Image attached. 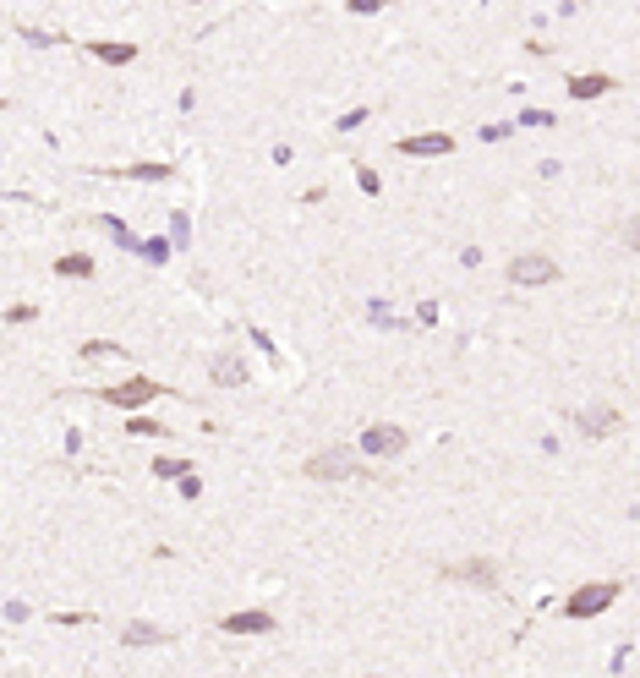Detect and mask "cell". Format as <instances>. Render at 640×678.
<instances>
[{
  "mask_svg": "<svg viewBox=\"0 0 640 678\" xmlns=\"http://www.w3.org/2000/svg\"><path fill=\"white\" fill-rule=\"evenodd\" d=\"M301 471H307V482H372V471H367L356 454H345V449H323V454H312Z\"/></svg>",
  "mask_w": 640,
  "mask_h": 678,
  "instance_id": "1",
  "label": "cell"
},
{
  "mask_svg": "<svg viewBox=\"0 0 640 678\" xmlns=\"http://www.w3.org/2000/svg\"><path fill=\"white\" fill-rule=\"evenodd\" d=\"M619 602V586L614 580H586V586H575L570 597H564V619H597V613H608Z\"/></svg>",
  "mask_w": 640,
  "mask_h": 678,
  "instance_id": "2",
  "label": "cell"
},
{
  "mask_svg": "<svg viewBox=\"0 0 640 678\" xmlns=\"http://www.w3.org/2000/svg\"><path fill=\"white\" fill-rule=\"evenodd\" d=\"M159 394H164V389H159L153 378H126V383H110V389H104V400H110L115 411H142V405L159 400Z\"/></svg>",
  "mask_w": 640,
  "mask_h": 678,
  "instance_id": "3",
  "label": "cell"
},
{
  "mask_svg": "<svg viewBox=\"0 0 640 678\" xmlns=\"http://www.w3.org/2000/svg\"><path fill=\"white\" fill-rule=\"evenodd\" d=\"M509 279H515V285H553V279H559V263L542 257V252H526V257L509 263Z\"/></svg>",
  "mask_w": 640,
  "mask_h": 678,
  "instance_id": "4",
  "label": "cell"
},
{
  "mask_svg": "<svg viewBox=\"0 0 640 678\" xmlns=\"http://www.w3.org/2000/svg\"><path fill=\"white\" fill-rule=\"evenodd\" d=\"M362 449H367L372 460H394V454L405 449V433H400L394 422H372V427H367V438H362Z\"/></svg>",
  "mask_w": 640,
  "mask_h": 678,
  "instance_id": "5",
  "label": "cell"
},
{
  "mask_svg": "<svg viewBox=\"0 0 640 678\" xmlns=\"http://www.w3.org/2000/svg\"><path fill=\"white\" fill-rule=\"evenodd\" d=\"M581 433H586V438L619 433V411H614V405H586V411H581Z\"/></svg>",
  "mask_w": 640,
  "mask_h": 678,
  "instance_id": "6",
  "label": "cell"
},
{
  "mask_svg": "<svg viewBox=\"0 0 640 678\" xmlns=\"http://www.w3.org/2000/svg\"><path fill=\"white\" fill-rule=\"evenodd\" d=\"M449 148H455L449 131H427V137H405L400 142V153H411V159H433V153H449Z\"/></svg>",
  "mask_w": 640,
  "mask_h": 678,
  "instance_id": "7",
  "label": "cell"
},
{
  "mask_svg": "<svg viewBox=\"0 0 640 678\" xmlns=\"http://www.w3.org/2000/svg\"><path fill=\"white\" fill-rule=\"evenodd\" d=\"M214 383H225V389H236V383H247V361L236 356V350H214Z\"/></svg>",
  "mask_w": 640,
  "mask_h": 678,
  "instance_id": "8",
  "label": "cell"
},
{
  "mask_svg": "<svg viewBox=\"0 0 640 678\" xmlns=\"http://www.w3.org/2000/svg\"><path fill=\"white\" fill-rule=\"evenodd\" d=\"M268 630H274V613H257V608L225 619V635H268Z\"/></svg>",
  "mask_w": 640,
  "mask_h": 678,
  "instance_id": "9",
  "label": "cell"
},
{
  "mask_svg": "<svg viewBox=\"0 0 640 678\" xmlns=\"http://www.w3.org/2000/svg\"><path fill=\"white\" fill-rule=\"evenodd\" d=\"M164 641H170L164 624H148V619H131L126 624V646H164Z\"/></svg>",
  "mask_w": 640,
  "mask_h": 678,
  "instance_id": "10",
  "label": "cell"
},
{
  "mask_svg": "<svg viewBox=\"0 0 640 678\" xmlns=\"http://www.w3.org/2000/svg\"><path fill=\"white\" fill-rule=\"evenodd\" d=\"M608 88H614V77H603V71H586V77H575V82H570V93H575V99H603Z\"/></svg>",
  "mask_w": 640,
  "mask_h": 678,
  "instance_id": "11",
  "label": "cell"
},
{
  "mask_svg": "<svg viewBox=\"0 0 640 678\" xmlns=\"http://www.w3.org/2000/svg\"><path fill=\"white\" fill-rule=\"evenodd\" d=\"M99 60H110V66H126L131 55H137V44H115V38H99V44H88Z\"/></svg>",
  "mask_w": 640,
  "mask_h": 678,
  "instance_id": "12",
  "label": "cell"
},
{
  "mask_svg": "<svg viewBox=\"0 0 640 678\" xmlns=\"http://www.w3.org/2000/svg\"><path fill=\"white\" fill-rule=\"evenodd\" d=\"M455 580H471V586H498V569L493 564H460V569H449Z\"/></svg>",
  "mask_w": 640,
  "mask_h": 678,
  "instance_id": "13",
  "label": "cell"
},
{
  "mask_svg": "<svg viewBox=\"0 0 640 678\" xmlns=\"http://www.w3.org/2000/svg\"><path fill=\"white\" fill-rule=\"evenodd\" d=\"M55 268H60V274H66V279H77V274H82V279H88V274H93V263H88V257H82V252H66V257H60V263H55Z\"/></svg>",
  "mask_w": 640,
  "mask_h": 678,
  "instance_id": "14",
  "label": "cell"
},
{
  "mask_svg": "<svg viewBox=\"0 0 640 678\" xmlns=\"http://www.w3.org/2000/svg\"><path fill=\"white\" fill-rule=\"evenodd\" d=\"M126 175H131V181H164V175H170V164H131Z\"/></svg>",
  "mask_w": 640,
  "mask_h": 678,
  "instance_id": "15",
  "label": "cell"
},
{
  "mask_svg": "<svg viewBox=\"0 0 640 678\" xmlns=\"http://www.w3.org/2000/svg\"><path fill=\"white\" fill-rule=\"evenodd\" d=\"M153 476H192V465H186V460H170V454H164V460H153Z\"/></svg>",
  "mask_w": 640,
  "mask_h": 678,
  "instance_id": "16",
  "label": "cell"
},
{
  "mask_svg": "<svg viewBox=\"0 0 640 678\" xmlns=\"http://www.w3.org/2000/svg\"><path fill=\"white\" fill-rule=\"evenodd\" d=\"M82 356H93V361H99V356H115V345H110V339H88V345H82Z\"/></svg>",
  "mask_w": 640,
  "mask_h": 678,
  "instance_id": "17",
  "label": "cell"
},
{
  "mask_svg": "<svg viewBox=\"0 0 640 678\" xmlns=\"http://www.w3.org/2000/svg\"><path fill=\"white\" fill-rule=\"evenodd\" d=\"M624 241H630V246H640V219H630V224H624Z\"/></svg>",
  "mask_w": 640,
  "mask_h": 678,
  "instance_id": "18",
  "label": "cell"
}]
</instances>
